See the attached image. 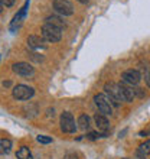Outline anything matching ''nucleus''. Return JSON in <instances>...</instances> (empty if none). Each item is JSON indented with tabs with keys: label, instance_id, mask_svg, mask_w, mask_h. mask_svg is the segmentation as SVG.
<instances>
[{
	"label": "nucleus",
	"instance_id": "1",
	"mask_svg": "<svg viewBox=\"0 0 150 159\" xmlns=\"http://www.w3.org/2000/svg\"><path fill=\"white\" fill-rule=\"evenodd\" d=\"M104 91H105V96L110 98V101H111V104L114 106V107H118L121 101H124L118 83H113V81H110V83H105Z\"/></svg>",
	"mask_w": 150,
	"mask_h": 159
},
{
	"label": "nucleus",
	"instance_id": "2",
	"mask_svg": "<svg viewBox=\"0 0 150 159\" xmlns=\"http://www.w3.org/2000/svg\"><path fill=\"white\" fill-rule=\"evenodd\" d=\"M42 38L46 42H51V43L59 42L62 38V29L55 28L49 23H43V26H42Z\"/></svg>",
	"mask_w": 150,
	"mask_h": 159
},
{
	"label": "nucleus",
	"instance_id": "3",
	"mask_svg": "<svg viewBox=\"0 0 150 159\" xmlns=\"http://www.w3.org/2000/svg\"><path fill=\"white\" fill-rule=\"evenodd\" d=\"M94 101H95V106L98 107L101 114H104V116H111L113 114V104L105 94H95Z\"/></svg>",
	"mask_w": 150,
	"mask_h": 159
},
{
	"label": "nucleus",
	"instance_id": "4",
	"mask_svg": "<svg viewBox=\"0 0 150 159\" xmlns=\"http://www.w3.org/2000/svg\"><path fill=\"white\" fill-rule=\"evenodd\" d=\"M59 125H61V130L64 133H75L77 130V125H75L74 116L69 111H64L59 119Z\"/></svg>",
	"mask_w": 150,
	"mask_h": 159
},
{
	"label": "nucleus",
	"instance_id": "5",
	"mask_svg": "<svg viewBox=\"0 0 150 159\" xmlns=\"http://www.w3.org/2000/svg\"><path fill=\"white\" fill-rule=\"evenodd\" d=\"M13 98L16 100H20V101H25V100H29L30 97H33L35 94V90L29 85H25V84H19L16 87L13 88Z\"/></svg>",
	"mask_w": 150,
	"mask_h": 159
},
{
	"label": "nucleus",
	"instance_id": "6",
	"mask_svg": "<svg viewBox=\"0 0 150 159\" xmlns=\"http://www.w3.org/2000/svg\"><path fill=\"white\" fill-rule=\"evenodd\" d=\"M54 4V9L59 15H62V16H71L74 15V6L69 0H54L52 2Z\"/></svg>",
	"mask_w": 150,
	"mask_h": 159
},
{
	"label": "nucleus",
	"instance_id": "7",
	"mask_svg": "<svg viewBox=\"0 0 150 159\" xmlns=\"http://www.w3.org/2000/svg\"><path fill=\"white\" fill-rule=\"evenodd\" d=\"M12 70H13L15 74L23 77V78L33 77V74H35V68L32 67L30 64H28V62H16V64H13Z\"/></svg>",
	"mask_w": 150,
	"mask_h": 159
},
{
	"label": "nucleus",
	"instance_id": "8",
	"mask_svg": "<svg viewBox=\"0 0 150 159\" xmlns=\"http://www.w3.org/2000/svg\"><path fill=\"white\" fill-rule=\"evenodd\" d=\"M28 7H29V0H26L25 4H23V6L20 7V10H19V12L15 15V17H13L12 23H10V30H12V32L17 30L22 26V23H23V20H25V17H26Z\"/></svg>",
	"mask_w": 150,
	"mask_h": 159
},
{
	"label": "nucleus",
	"instance_id": "9",
	"mask_svg": "<svg viewBox=\"0 0 150 159\" xmlns=\"http://www.w3.org/2000/svg\"><path fill=\"white\" fill-rule=\"evenodd\" d=\"M142 80V74L137 70H127L121 74V81H124L129 85H137Z\"/></svg>",
	"mask_w": 150,
	"mask_h": 159
},
{
	"label": "nucleus",
	"instance_id": "10",
	"mask_svg": "<svg viewBox=\"0 0 150 159\" xmlns=\"http://www.w3.org/2000/svg\"><path fill=\"white\" fill-rule=\"evenodd\" d=\"M94 121H95V126H97V129H98V133H101L103 138H104L105 134H108L110 123H108V120H107V116L98 113L94 116Z\"/></svg>",
	"mask_w": 150,
	"mask_h": 159
},
{
	"label": "nucleus",
	"instance_id": "11",
	"mask_svg": "<svg viewBox=\"0 0 150 159\" xmlns=\"http://www.w3.org/2000/svg\"><path fill=\"white\" fill-rule=\"evenodd\" d=\"M28 46L32 48V49H45L46 48V41L41 36H36V35H30L29 38H28Z\"/></svg>",
	"mask_w": 150,
	"mask_h": 159
},
{
	"label": "nucleus",
	"instance_id": "12",
	"mask_svg": "<svg viewBox=\"0 0 150 159\" xmlns=\"http://www.w3.org/2000/svg\"><path fill=\"white\" fill-rule=\"evenodd\" d=\"M118 85H120V90H121V94H123L124 101H133L134 97H136L134 90H133V85H129V84H126L124 81L118 83Z\"/></svg>",
	"mask_w": 150,
	"mask_h": 159
},
{
	"label": "nucleus",
	"instance_id": "13",
	"mask_svg": "<svg viewBox=\"0 0 150 159\" xmlns=\"http://www.w3.org/2000/svg\"><path fill=\"white\" fill-rule=\"evenodd\" d=\"M45 23H49V25L55 26V28H59V29H64V28L67 26V23L64 22L62 17L55 16V15H51V16L46 17V19H45Z\"/></svg>",
	"mask_w": 150,
	"mask_h": 159
},
{
	"label": "nucleus",
	"instance_id": "14",
	"mask_svg": "<svg viewBox=\"0 0 150 159\" xmlns=\"http://www.w3.org/2000/svg\"><path fill=\"white\" fill-rule=\"evenodd\" d=\"M12 151V140L10 139H0V155H6Z\"/></svg>",
	"mask_w": 150,
	"mask_h": 159
},
{
	"label": "nucleus",
	"instance_id": "15",
	"mask_svg": "<svg viewBox=\"0 0 150 159\" xmlns=\"http://www.w3.org/2000/svg\"><path fill=\"white\" fill-rule=\"evenodd\" d=\"M78 125H79V129L88 130L90 126H91V123H90V116H88V114H81L78 117Z\"/></svg>",
	"mask_w": 150,
	"mask_h": 159
},
{
	"label": "nucleus",
	"instance_id": "16",
	"mask_svg": "<svg viewBox=\"0 0 150 159\" xmlns=\"http://www.w3.org/2000/svg\"><path fill=\"white\" fill-rule=\"evenodd\" d=\"M16 158L17 159H33V156H32V153H30L29 148L22 146L20 149L16 152Z\"/></svg>",
	"mask_w": 150,
	"mask_h": 159
},
{
	"label": "nucleus",
	"instance_id": "17",
	"mask_svg": "<svg viewBox=\"0 0 150 159\" xmlns=\"http://www.w3.org/2000/svg\"><path fill=\"white\" fill-rule=\"evenodd\" d=\"M147 155H150V139L139 146V156H140V158H144V156H147Z\"/></svg>",
	"mask_w": 150,
	"mask_h": 159
},
{
	"label": "nucleus",
	"instance_id": "18",
	"mask_svg": "<svg viewBox=\"0 0 150 159\" xmlns=\"http://www.w3.org/2000/svg\"><path fill=\"white\" fill-rule=\"evenodd\" d=\"M36 140L39 143H42V145H49V143H52V138L45 136V134H39V136L36 138Z\"/></svg>",
	"mask_w": 150,
	"mask_h": 159
},
{
	"label": "nucleus",
	"instance_id": "19",
	"mask_svg": "<svg viewBox=\"0 0 150 159\" xmlns=\"http://www.w3.org/2000/svg\"><path fill=\"white\" fill-rule=\"evenodd\" d=\"M146 67V65H144ZM144 80H146V84L150 87V67L144 68Z\"/></svg>",
	"mask_w": 150,
	"mask_h": 159
},
{
	"label": "nucleus",
	"instance_id": "20",
	"mask_svg": "<svg viewBox=\"0 0 150 159\" xmlns=\"http://www.w3.org/2000/svg\"><path fill=\"white\" fill-rule=\"evenodd\" d=\"M101 134L97 133V132H90V133L87 134V139H90V140H95V139H98Z\"/></svg>",
	"mask_w": 150,
	"mask_h": 159
},
{
	"label": "nucleus",
	"instance_id": "21",
	"mask_svg": "<svg viewBox=\"0 0 150 159\" xmlns=\"http://www.w3.org/2000/svg\"><path fill=\"white\" fill-rule=\"evenodd\" d=\"M0 4L2 6H6V7H10L15 4V0H0Z\"/></svg>",
	"mask_w": 150,
	"mask_h": 159
},
{
	"label": "nucleus",
	"instance_id": "22",
	"mask_svg": "<svg viewBox=\"0 0 150 159\" xmlns=\"http://www.w3.org/2000/svg\"><path fill=\"white\" fill-rule=\"evenodd\" d=\"M64 159H77V156H75L74 153H68V155L64 156Z\"/></svg>",
	"mask_w": 150,
	"mask_h": 159
},
{
	"label": "nucleus",
	"instance_id": "23",
	"mask_svg": "<svg viewBox=\"0 0 150 159\" xmlns=\"http://www.w3.org/2000/svg\"><path fill=\"white\" fill-rule=\"evenodd\" d=\"M78 2H79V3H82V4H87L90 0H78Z\"/></svg>",
	"mask_w": 150,
	"mask_h": 159
},
{
	"label": "nucleus",
	"instance_id": "24",
	"mask_svg": "<svg viewBox=\"0 0 150 159\" xmlns=\"http://www.w3.org/2000/svg\"><path fill=\"white\" fill-rule=\"evenodd\" d=\"M3 85H4V87H9V85H10V81H4Z\"/></svg>",
	"mask_w": 150,
	"mask_h": 159
},
{
	"label": "nucleus",
	"instance_id": "25",
	"mask_svg": "<svg viewBox=\"0 0 150 159\" xmlns=\"http://www.w3.org/2000/svg\"><path fill=\"white\" fill-rule=\"evenodd\" d=\"M124 159H127V158H124Z\"/></svg>",
	"mask_w": 150,
	"mask_h": 159
}]
</instances>
